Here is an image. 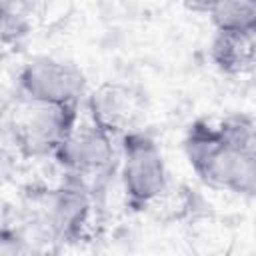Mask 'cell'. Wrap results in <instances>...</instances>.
Instances as JSON below:
<instances>
[{
  "mask_svg": "<svg viewBox=\"0 0 256 256\" xmlns=\"http://www.w3.org/2000/svg\"><path fill=\"white\" fill-rule=\"evenodd\" d=\"M256 124L234 112L218 122L198 118L184 134V154L198 180L214 190L252 198L256 192Z\"/></svg>",
  "mask_w": 256,
  "mask_h": 256,
  "instance_id": "obj_1",
  "label": "cell"
},
{
  "mask_svg": "<svg viewBox=\"0 0 256 256\" xmlns=\"http://www.w3.org/2000/svg\"><path fill=\"white\" fill-rule=\"evenodd\" d=\"M120 184L132 212L148 210L168 188V170L158 142L142 130H128L120 138Z\"/></svg>",
  "mask_w": 256,
  "mask_h": 256,
  "instance_id": "obj_2",
  "label": "cell"
},
{
  "mask_svg": "<svg viewBox=\"0 0 256 256\" xmlns=\"http://www.w3.org/2000/svg\"><path fill=\"white\" fill-rule=\"evenodd\" d=\"M80 104L24 102L12 122L18 150L28 158H52L78 126Z\"/></svg>",
  "mask_w": 256,
  "mask_h": 256,
  "instance_id": "obj_3",
  "label": "cell"
},
{
  "mask_svg": "<svg viewBox=\"0 0 256 256\" xmlns=\"http://www.w3.org/2000/svg\"><path fill=\"white\" fill-rule=\"evenodd\" d=\"M92 198L84 180L68 176L38 198L34 224L52 242H78L90 222Z\"/></svg>",
  "mask_w": 256,
  "mask_h": 256,
  "instance_id": "obj_4",
  "label": "cell"
},
{
  "mask_svg": "<svg viewBox=\"0 0 256 256\" xmlns=\"http://www.w3.org/2000/svg\"><path fill=\"white\" fill-rule=\"evenodd\" d=\"M16 86L24 102L80 104L86 92V76L74 62L34 56L18 70Z\"/></svg>",
  "mask_w": 256,
  "mask_h": 256,
  "instance_id": "obj_5",
  "label": "cell"
},
{
  "mask_svg": "<svg viewBox=\"0 0 256 256\" xmlns=\"http://www.w3.org/2000/svg\"><path fill=\"white\" fill-rule=\"evenodd\" d=\"M114 140L108 132L94 126L90 120L84 126H76L70 138L52 156L56 164L68 176L86 178L102 176L114 160Z\"/></svg>",
  "mask_w": 256,
  "mask_h": 256,
  "instance_id": "obj_6",
  "label": "cell"
},
{
  "mask_svg": "<svg viewBox=\"0 0 256 256\" xmlns=\"http://www.w3.org/2000/svg\"><path fill=\"white\" fill-rule=\"evenodd\" d=\"M90 122L112 138H120L124 132L134 128V116L138 112L136 98L132 92L118 82H106L88 96Z\"/></svg>",
  "mask_w": 256,
  "mask_h": 256,
  "instance_id": "obj_7",
  "label": "cell"
},
{
  "mask_svg": "<svg viewBox=\"0 0 256 256\" xmlns=\"http://www.w3.org/2000/svg\"><path fill=\"white\" fill-rule=\"evenodd\" d=\"M210 62L224 76H242L254 68L256 62V32H216L210 48Z\"/></svg>",
  "mask_w": 256,
  "mask_h": 256,
  "instance_id": "obj_8",
  "label": "cell"
},
{
  "mask_svg": "<svg viewBox=\"0 0 256 256\" xmlns=\"http://www.w3.org/2000/svg\"><path fill=\"white\" fill-rule=\"evenodd\" d=\"M208 18L216 32H256V0H220Z\"/></svg>",
  "mask_w": 256,
  "mask_h": 256,
  "instance_id": "obj_9",
  "label": "cell"
},
{
  "mask_svg": "<svg viewBox=\"0 0 256 256\" xmlns=\"http://www.w3.org/2000/svg\"><path fill=\"white\" fill-rule=\"evenodd\" d=\"M28 34L26 6L18 0H0V42H18Z\"/></svg>",
  "mask_w": 256,
  "mask_h": 256,
  "instance_id": "obj_10",
  "label": "cell"
},
{
  "mask_svg": "<svg viewBox=\"0 0 256 256\" xmlns=\"http://www.w3.org/2000/svg\"><path fill=\"white\" fill-rule=\"evenodd\" d=\"M180 6L192 14H200V16H208L214 6L220 2V0H178Z\"/></svg>",
  "mask_w": 256,
  "mask_h": 256,
  "instance_id": "obj_11",
  "label": "cell"
},
{
  "mask_svg": "<svg viewBox=\"0 0 256 256\" xmlns=\"http://www.w3.org/2000/svg\"><path fill=\"white\" fill-rule=\"evenodd\" d=\"M18 2H20V4H24L26 8H30V6H32L34 2H38V0H18Z\"/></svg>",
  "mask_w": 256,
  "mask_h": 256,
  "instance_id": "obj_12",
  "label": "cell"
}]
</instances>
